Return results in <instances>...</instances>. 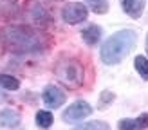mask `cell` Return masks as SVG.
<instances>
[{"instance_id":"6da1fadb","label":"cell","mask_w":148,"mask_h":130,"mask_svg":"<svg viewBox=\"0 0 148 130\" xmlns=\"http://www.w3.org/2000/svg\"><path fill=\"white\" fill-rule=\"evenodd\" d=\"M0 43L11 53L25 54V53H40L43 49L42 34L25 25H9L0 31Z\"/></svg>"},{"instance_id":"7a4b0ae2","label":"cell","mask_w":148,"mask_h":130,"mask_svg":"<svg viewBox=\"0 0 148 130\" xmlns=\"http://www.w3.org/2000/svg\"><path fill=\"white\" fill-rule=\"evenodd\" d=\"M137 42V34L130 29H123V31H117L112 36L103 42L101 47V60L105 65H116L123 62L125 58L128 56V53L136 47Z\"/></svg>"},{"instance_id":"3957f363","label":"cell","mask_w":148,"mask_h":130,"mask_svg":"<svg viewBox=\"0 0 148 130\" xmlns=\"http://www.w3.org/2000/svg\"><path fill=\"white\" fill-rule=\"evenodd\" d=\"M54 72L60 78V81L63 85L71 87V89H78V87L83 85V79H85L83 65L78 60H74V58H62V60H58Z\"/></svg>"},{"instance_id":"277c9868","label":"cell","mask_w":148,"mask_h":130,"mask_svg":"<svg viewBox=\"0 0 148 130\" xmlns=\"http://www.w3.org/2000/svg\"><path fill=\"white\" fill-rule=\"evenodd\" d=\"M62 16L67 24H72L76 25L79 22H85L87 16H88V9L81 4V2H72V4H67L62 11Z\"/></svg>"},{"instance_id":"5b68a950","label":"cell","mask_w":148,"mask_h":130,"mask_svg":"<svg viewBox=\"0 0 148 130\" xmlns=\"http://www.w3.org/2000/svg\"><path fill=\"white\" fill-rule=\"evenodd\" d=\"M92 112V107L87 103V101H76L72 103L69 108H65L63 112V121L65 123H76V121H81L88 118Z\"/></svg>"},{"instance_id":"8992f818","label":"cell","mask_w":148,"mask_h":130,"mask_svg":"<svg viewBox=\"0 0 148 130\" xmlns=\"http://www.w3.org/2000/svg\"><path fill=\"white\" fill-rule=\"evenodd\" d=\"M43 103H45L49 108H56L65 103V99H67V94H65L62 89H58L56 85H49L45 87V90H43Z\"/></svg>"},{"instance_id":"52a82bcc","label":"cell","mask_w":148,"mask_h":130,"mask_svg":"<svg viewBox=\"0 0 148 130\" xmlns=\"http://www.w3.org/2000/svg\"><path fill=\"white\" fill-rule=\"evenodd\" d=\"M117 127H119V130H145L148 128V114H141L136 119L125 118L117 123Z\"/></svg>"},{"instance_id":"ba28073f","label":"cell","mask_w":148,"mask_h":130,"mask_svg":"<svg viewBox=\"0 0 148 130\" xmlns=\"http://www.w3.org/2000/svg\"><path fill=\"white\" fill-rule=\"evenodd\" d=\"M20 125V114L11 110V108H5V110L0 112V127L4 128H16Z\"/></svg>"},{"instance_id":"9c48e42d","label":"cell","mask_w":148,"mask_h":130,"mask_svg":"<svg viewBox=\"0 0 148 130\" xmlns=\"http://www.w3.org/2000/svg\"><path fill=\"white\" fill-rule=\"evenodd\" d=\"M145 0H123V9L132 18H139L143 14Z\"/></svg>"},{"instance_id":"30bf717a","label":"cell","mask_w":148,"mask_h":130,"mask_svg":"<svg viewBox=\"0 0 148 130\" xmlns=\"http://www.w3.org/2000/svg\"><path fill=\"white\" fill-rule=\"evenodd\" d=\"M29 14L34 24H40V25H45L47 22L51 20L49 18V13L45 11L43 5H34V4H29Z\"/></svg>"},{"instance_id":"8fae6325","label":"cell","mask_w":148,"mask_h":130,"mask_svg":"<svg viewBox=\"0 0 148 130\" xmlns=\"http://www.w3.org/2000/svg\"><path fill=\"white\" fill-rule=\"evenodd\" d=\"M81 36H83L85 43L94 45V43H98L99 38H101V29L98 25H88V27H85L83 31H81Z\"/></svg>"},{"instance_id":"7c38bea8","label":"cell","mask_w":148,"mask_h":130,"mask_svg":"<svg viewBox=\"0 0 148 130\" xmlns=\"http://www.w3.org/2000/svg\"><path fill=\"white\" fill-rule=\"evenodd\" d=\"M53 114L47 112V110H40L38 114H36V125H38L40 128H49L51 125H53Z\"/></svg>"},{"instance_id":"4fadbf2b","label":"cell","mask_w":148,"mask_h":130,"mask_svg":"<svg viewBox=\"0 0 148 130\" xmlns=\"http://www.w3.org/2000/svg\"><path fill=\"white\" fill-rule=\"evenodd\" d=\"M0 87H4L7 90H16L20 87V81L13 76H7V74H0Z\"/></svg>"},{"instance_id":"5bb4252c","label":"cell","mask_w":148,"mask_h":130,"mask_svg":"<svg viewBox=\"0 0 148 130\" xmlns=\"http://www.w3.org/2000/svg\"><path fill=\"white\" fill-rule=\"evenodd\" d=\"M134 65H136V70L141 74V78L148 79V60H146V58L145 56H136Z\"/></svg>"},{"instance_id":"9a60e30c","label":"cell","mask_w":148,"mask_h":130,"mask_svg":"<svg viewBox=\"0 0 148 130\" xmlns=\"http://www.w3.org/2000/svg\"><path fill=\"white\" fill-rule=\"evenodd\" d=\"M74 130H110V127L103 121H90V123H83V125L76 127Z\"/></svg>"},{"instance_id":"2e32d148","label":"cell","mask_w":148,"mask_h":130,"mask_svg":"<svg viewBox=\"0 0 148 130\" xmlns=\"http://www.w3.org/2000/svg\"><path fill=\"white\" fill-rule=\"evenodd\" d=\"M16 9V0H0V18L9 16Z\"/></svg>"},{"instance_id":"e0dca14e","label":"cell","mask_w":148,"mask_h":130,"mask_svg":"<svg viewBox=\"0 0 148 130\" xmlns=\"http://www.w3.org/2000/svg\"><path fill=\"white\" fill-rule=\"evenodd\" d=\"M87 2H88V5L92 7V11H94V13H98V14L108 11V4H107V0H87Z\"/></svg>"},{"instance_id":"ac0fdd59","label":"cell","mask_w":148,"mask_h":130,"mask_svg":"<svg viewBox=\"0 0 148 130\" xmlns=\"http://www.w3.org/2000/svg\"><path fill=\"white\" fill-rule=\"evenodd\" d=\"M112 99H114V94L110 92V90H105V92H103V96L99 98V107H107Z\"/></svg>"},{"instance_id":"d6986e66","label":"cell","mask_w":148,"mask_h":130,"mask_svg":"<svg viewBox=\"0 0 148 130\" xmlns=\"http://www.w3.org/2000/svg\"><path fill=\"white\" fill-rule=\"evenodd\" d=\"M146 53H148V34H146Z\"/></svg>"},{"instance_id":"ffe728a7","label":"cell","mask_w":148,"mask_h":130,"mask_svg":"<svg viewBox=\"0 0 148 130\" xmlns=\"http://www.w3.org/2000/svg\"><path fill=\"white\" fill-rule=\"evenodd\" d=\"M54 2H60V0H54Z\"/></svg>"}]
</instances>
